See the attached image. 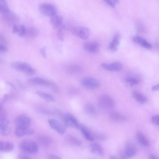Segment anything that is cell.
Returning <instances> with one entry per match:
<instances>
[{
	"label": "cell",
	"instance_id": "cell-7",
	"mask_svg": "<svg viewBox=\"0 0 159 159\" xmlns=\"http://www.w3.org/2000/svg\"><path fill=\"white\" fill-rule=\"evenodd\" d=\"M71 31L74 35L84 40L88 39L90 34L89 29L84 27H73L72 28Z\"/></svg>",
	"mask_w": 159,
	"mask_h": 159
},
{
	"label": "cell",
	"instance_id": "cell-8",
	"mask_svg": "<svg viewBox=\"0 0 159 159\" xmlns=\"http://www.w3.org/2000/svg\"><path fill=\"white\" fill-rule=\"evenodd\" d=\"M31 122L30 118L28 116L24 114L19 115L15 120V124L16 127L24 129L29 128Z\"/></svg>",
	"mask_w": 159,
	"mask_h": 159
},
{
	"label": "cell",
	"instance_id": "cell-1",
	"mask_svg": "<svg viewBox=\"0 0 159 159\" xmlns=\"http://www.w3.org/2000/svg\"><path fill=\"white\" fill-rule=\"evenodd\" d=\"M20 149L27 154H35L38 152V147L36 143L29 139L22 140L19 144Z\"/></svg>",
	"mask_w": 159,
	"mask_h": 159
},
{
	"label": "cell",
	"instance_id": "cell-5",
	"mask_svg": "<svg viewBox=\"0 0 159 159\" xmlns=\"http://www.w3.org/2000/svg\"><path fill=\"white\" fill-rule=\"evenodd\" d=\"M64 124L67 127L78 129L80 125L75 118L71 114L66 113L62 115Z\"/></svg>",
	"mask_w": 159,
	"mask_h": 159
},
{
	"label": "cell",
	"instance_id": "cell-36",
	"mask_svg": "<svg viewBox=\"0 0 159 159\" xmlns=\"http://www.w3.org/2000/svg\"><path fill=\"white\" fill-rule=\"evenodd\" d=\"M109 5L112 7H114L118 2V0H103Z\"/></svg>",
	"mask_w": 159,
	"mask_h": 159
},
{
	"label": "cell",
	"instance_id": "cell-40",
	"mask_svg": "<svg viewBox=\"0 0 159 159\" xmlns=\"http://www.w3.org/2000/svg\"><path fill=\"white\" fill-rule=\"evenodd\" d=\"M40 53L42 56L44 58L46 57V48L45 47L41 48L40 50Z\"/></svg>",
	"mask_w": 159,
	"mask_h": 159
},
{
	"label": "cell",
	"instance_id": "cell-21",
	"mask_svg": "<svg viewBox=\"0 0 159 159\" xmlns=\"http://www.w3.org/2000/svg\"><path fill=\"white\" fill-rule=\"evenodd\" d=\"M120 36L118 33L116 34L109 45V49L112 51H116L119 44Z\"/></svg>",
	"mask_w": 159,
	"mask_h": 159
},
{
	"label": "cell",
	"instance_id": "cell-9",
	"mask_svg": "<svg viewBox=\"0 0 159 159\" xmlns=\"http://www.w3.org/2000/svg\"><path fill=\"white\" fill-rule=\"evenodd\" d=\"M50 127L56 130L61 135L63 134L65 131V125L58 120L54 119H50L48 121Z\"/></svg>",
	"mask_w": 159,
	"mask_h": 159
},
{
	"label": "cell",
	"instance_id": "cell-44",
	"mask_svg": "<svg viewBox=\"0 0 159 159\" xmlns=\"http://www.w3.org/2000/svg\"><path fill=\"white\" fill-rule=\"evenodd\" d=\"M159 84L153 86L152 88V90L154 91H158L159 90Z\"/></svg>",
	"mask_w": 159,
	"mask_h": 159
},
{
	"label": "cell",
	"instance_id": "cell-4",
	"mask_svg": "<svg viewBox=\"0 0 159 159\" xmlns=\"http://www.w3.org/2000/svg\"><path fill=\"white\" fill-rule=\"evenodd\" d=\"M81 84L85 88L90 89H96L100 85L99 81L97 79L91 77H85L81 80Z\"/></svg>",
	"mask_w": 159,
	"mask_h": 159
},
{
	"label": "cell",
	"instance_id": "cell-32",
	"mask_svg": "<svg viewBox=\"0 0 159 159\" xmlns=\"http://www.w3.org/2000/svg\"><path fill=\"white\" fill-rule=\"evenodd\" d=\"M66 139L68 142L72 144L80 146L81 144V142L79 140L71 135L67 136Z\"/></svg>",
	"mask_w": 159,
	"mask_h": 159
},
{
	"label": "cell",
	"instance_id": "cell-30",
	"mask_svg": "<svg viewBox=\"0 0 159 159\" xmlns=\"http://www.w3.org/2000/svg\"><path fill=\"white\" fill-rule=\"evenodd\" d=\"M9 11V7L6 0H0V13L3 14Z\"/></svg>",
	"mask_w": 159,
	"mask_h": 159
},
{
	"label": "cell",
	"instance_id": "cell-22",
	"mask_svg": "<svg viewBox=\"0 0 159 159\" xmlns=\"http://www.w3.org/2000/svg\"><path fill=\"white\" fill-rule=\"evenodd\" d=\"M91 151L92 152L100 156L104 154V151L101 146L96 143H93L90 145Z\"/></svg>",
	"mask_w": 159,
	"mask_h": 159
},
{
	"label": "cell",
	"instance_id": "cell-11",
	"mask_svg": "<svg viewBox=\"0 0 159 159\" xmlns=\"http://www.w3.org/2000/svg\"><path fill=\"white\" fill-rule=\"evenodd\" d=\"M83 48L86 51L92 54L98 53L100 49L99 43L96 41L86 42L84 44Z\"/></svg>",
	"mask_w": 159,
	"mask_h": 159
},
{
	"label": "cell",
	"instance_id": "cell-39",
	"mask_svg": "<svg viewBox=\"0 0 159 159\" xmlns=\"http://www.w3.org/2000/svg\"><path fill=\"white\" fill-rule=\"evenodd\" d=\"M7 51V48L3 44L0 43V52H5Z\"/></svg>",
	"mask_w": 159,
	"mask_h": 159
},
{
	"label": "cell",
	"instance_id": "cell-29",
	"mask_svg": "<svg viewBox=\"0 0 159 159\" xmlns=\"http://www.w3.org/2000/svg\"><path fill=\"white\" fill-rule=\"evenodd\" d=\"M68 71L71 74H78L81 72L82 69L78 65H72L69 66L68 68Z\"/></svg>",
	"mask_w": 159,
	"mask_h": 159
},
{
	"label": "cell",
	"instance_id": "cell-18",
	"mask_svg": "<svg viewBox=\"0 0 159 159\" xmlns=\"http://www.w3.org/2000/svg\"><path fill=\"white\" fill-rule=\"evenodd\" d=\"M14 148V144L11 142L0 141V152H7L11 151Z\"/></svg>",
	"mask_w": 159,
	"mask_h": 159
},
{
	"label": "cell",
	"instance_id": "cell-37",
	"mask_svg": "<svg viewBox=\"0 0 159 159\" xmlns=\"http://www.w3.org/2000/svg\"><path fill=\"white\" fill-rule=\"evenodd\" d=\"M152 122L154 124L158 125H159V116L158 115L153 116L151 118Z\"/></svg>",
	"mask_w": 159,
	"mask_h": 159
},
{
	"label": "cell",
	"instance_id": "cell-33",
	"mask_svg": "<svg viewBox=\"0 0 159 159\" xmlns=\"http://www.w3.org/2000/svg\"><path fill=\"white\" fill-rule=\"evenodd\" d=\"M64 26L63 25L57 29V35L59 39L61 41L64 39Z\"/></svg>",
	"mask_w": 159,
	"mask_h": 159
},
{
	"label": "cell",
	"instance_id": "cell-12",
	"mask_svg": "<svg viewBox=\"0 0 159 159\" xmlns=\"http://www.w3.org/2000/svg\"><path fill=\"white\" fill-rule=\"evenodd\" d=\"M101 66L107 70L114 71H120L123 68L122 64L118 61H116L110 64L103 63L102 64Z\"/></svg>",
	"mask_w": 159,
	"mask_h": 159
},
{
	"label": "cell",
	"instance_id": "cell-28",
	"mask_svg": "<svg viewBox=\"0 0 159 159\" xmlns=\"http://www.w3.org/2000/svg\"><path fill=\"white\" fill-rule=\"evenodd\" d=\"M38 140L40 144L44 146L49 145L52 142L51 139L48 136L44 135L39 136Z\"/></svg>",
	"mask_w": 159,
	"mask_h": 159
},
{
	"label": "cell",
	"instance_id": "cell-25",
	"mask_svg": "<svg viewBox=\"0 0 159 159\" xmlns=\"http://www.w3.org/2000/svg\"><path fill=\"white\" fill-rule=\"evenodd\" d=\"M136 137L138 142L141 145L145 146H148V141L142 133L140 131L137 132L136 134Z\"/></svg>",
	"mask_w": 159,
	"mask_h": 159
},
{
	"label": "cell",
	"instance_id": "cell-42",
	"mask_svg": "<svg viewBox=\"0 0 159 159\" xmlns=\"http://www.w3.org/2000/svg\"><path fill=\"white\" fill-rule=\"evenodd\" d=\"M48 158L50 159H60L61 157H59L54 154H50L48 157Z\"/></svg>",
	"mask_w": 159,
	"mask_h": 159
},
{
	"label": "cell",
	"instance_id": "cell-6",
	"mask_svg": "<svg viewBox=\"0 0 159 159\" xmlns=\"http://www.w3.org/2000/svg\"><path fill=\"white\" fill-rule=\"evenodd\" d=\"M39 10L43 15L50 17L57 14L55 6L50 3H44L40 4Z\"/></svg>",
	"mask_w": 159,
	"mask_h": 159
},
{
	"label": "cell",
	"instance_id": "cell-41",
	"mask_svg": "<svg viewBox=\"0 0 159 159\" xmlns=\"http://www.w3.org/2000/svg\"><path fill=\"white\" fill-rule=\"evenodd\" d=\"M19 26L15 24L13 25L12 28V33L14 34H17L19 30Z\"/></svg>",
	"mask_w": 159,
	"mask_h": 159
},
{
	"label": "cell",
	"instance_id": "cell-10",
	"mask_svg": "<svg viewBox=\"0 0 159 159\" xmlns=\"http://www.w3.org/2000/svg\"><path fill=\"white\" fill-rule=\"evenodd\" d=\"M11 131L9 121L5 118H0V134L7 136L10 134Z\"/></svg>",
	"mask_w": 159,
	"mask_h": 159
},
{
	"label": "cell",
	"instance_id": "cell-3",
	"mask_svg": "<svg viewBox=\"0 0 159 159\" xmlns=\"http://www.w3.org/2000/svg\"><path fill=\"white\" fill-rule=\"evenodd\" d=\"M98 102L99 106L105 109H110L114 106L113 99L110 96L105 94L100 95L98 98Z\"/></svg>",
	"mask_w": 159,
	"mask_h": 159
},
{
	"label": "cell",
	"instance_id": "cell-16",
	"mask_svg": "<svg viewBox=\"0 0 159 159\" xmlns=\"http://www.w3.org/2000/svg\"><path fill=\"white\" fill-rule=\"evenodd\" d=\"M137 150L135 146L131 143H128L126 145L124 154L125 157L131 158L134 156L136 154Z\"/></svg>",
	"mask_w": 159,
	"mask_h": 159
},
{
	"label": "cell",
	"instance_id": "cell-24",
	"mask_svg": "<svg viewBox=\"0 0 159 159\" xmlns=\"http://www.w3.org/2000/svg\"><path fill=\"white\" fill-rule=\"evenodd\" d=\"M84 110L87 114L92 117L97 116V110L94 105L91 103H88L85 105Z\"/></svg>",
	"mask_w": 159,
	"mask_h": 159
},
{
	"label": "cell",
	"instance_id": "cell-19",
	"mask_svg": "<svg viewBox=\"0 0 159 159\" xmlns=\"http://www.w3.org/2000/svg\"><path fill=\"white\" fill-rule=\"evenodd\" d=\"M28 81L31 84L40 85L48 86L50 84V83L48 80L38 77L31 78Z\"/></svg>",
	"mask_w": 159,
	"mask_h": 159
},
{
	"label": "cell",
	"instance_id": "cell-31",
	"mask_svg": "<svg viewBox=\"0 0 159 159\" xmlns=\"http://www.w3.org/2000/svg\"><path fill=\"white\" fill-rule=\"evenodd\" d=\"M28 128L24 129L16 127L14 131L15 134L18 137H21L25 135H26Z\"/></svg>",
	"mask_w": 159,
	"mask_h": 159
},
{
	"label": "cell",
	"instance_id": "cell-35",
	"mask_svg": "<svg viewBox=\"0 0 159 159\" xmlns=\"http://www.w3.org/2000/svg\"><path fill=\"white\" fill-rule=\"evenodd\" d=\"M26 32V28L24 25H21L19 26V30L18 33V35L22 37L25 35Z\"/></svg>",
	"mask_w": 159,
	"mask_h": 159
},
{
	"label": "cell",
	"instance_id": "cell-20",
	"mask_svg": "<svg viewBox=\"0 0 159 159\" xmlns=\"http://www.w3.org/2000/svg\"><path fill=\"white\" fill-rule=\"evenodd\" d=\"M79 128L86 139L90 141H94V138L93 135L85 126L83 125H80Z\"/></svg>",
	"mask_w": 159,
	"mask_h": 159
},
{
	"label": "cell",
	"instance_id": "cell-13",
	"mask_svg": "<svg viewBox=\"0 0 159 159\" xmlns=\"http://www.w3.org/2000/svg\"><path fill=\"white\" fill-rule=\"evenodd\" d=\"M63 18L62 16L57 14L50 17V23L52 26L55 29H57L62 26Z\"/></svg>",
	"mask_w": 159,
	"mask_h": 159
},
{
	"label": "cell",
	"instance_id": "cell-17",
	"mask_svg": "<svg viewBox=\"0 0 159 159\" xmlns=\"http://www.w3.org/2000/svg\"><path fill=\"white\" fill-rule=\"evenodd\" d=\"M109 118L111 121L115 122H121L125 121L126 119V117L122 114L117 112L111 113Z\"/></svg>",
	"mask_w": 159,
	"mask_h": 159
},
{
	"label": "cell",
	"instance_id": "cell-43",
	"mask_svg": "<svg viewBox=\"0 0 159 159\" xmlns=\"http://www.w3.org/2000/svg\"><path fill=\"white\" fill-rule=\"evenodd\" d=\"M0 41L2 43L5 44L6 43V39L4 37L2 34H0Z\"/></svg>",
	"mask_w": 159,
	"mask_h": 159
},
{
	"label": "cell",
	"instance_id": "cell-45",
	"mask_svg": "<svg viewBox=\"0 0 159 159\" xmlns=\"http://www.w3.org/2000/svg\"><path fill=\"white\" fill-rule=\"evenodd\" d=\"M148 157L149 159H158L157 157L156 156L153 154H150L148 156Z\"/></svg>",
	"mask_w": 159,
	"mask_h": 159
},
{
	"label": "cell",
	"instance_id": "cell-38",
	"mask_svg": "<svg viewBox=\"0 0 159 159\" xmlns=\"http://www.w3.org/2000/svg\"><path fill=\"white\" fill-rule=\"evenodd\" d=\"M19 158L20 159H30V158L28 155L24 152L20 153L18 156Z\"/></svg>",
	"mask_w": 159,
	"mask_h": 159
},
{
	"label": "cell",
	"instance_id": "cell-2",
	"mask_svg": "<svg viewBox=\"0 0 159 159\" xmlns=\"http://www.w3.org/2000/svg\"><path fill=\"white\" fill-rule=\"evenodd\" d=\"M13 69L29 75H32L35 73V70L28 63L22 61H15L11 64Z\"/></svg>",
	"mask_w": 159,
	"mask_h": 159
},
{
	"label": "cell",
	"instance_id": "cell-27",
	"mask_svg": "<svg viewBox=\"0 0 159 159\" xmlns=\"http://www.w3.org/2000/svg\"><path fill=\"white\" fill-rule=\"evenodd\" d=\"M36 93L41 98L46 101L52 102L55 101L53 97L47 93L41 91H37Z\"/></svg>",
	"mask_w": 159,
	"mask_h": 159
},
{
	"label": "cell",
	"instance_id": "cell-26",
	"mask_svg": "<svg viewBox=\"0 0 159 159\" xmlns=\"http://www.w3.org/2000/svg\"><path fill=\"white\" fill-rule=\"evenodd\" d=\"M39 30L36 27H31L26 29L25 35L31 38H36L39 34Z\"/></svg>",
	"mask_w": 159,
	"mask_h": 159
},
{
	"label": "cell",
	"instance_id": "cell-15",
	"mask_svg": "<svg viewBox=\"0 0 159 159\" xmlns=\"http://www.w3.org/2000/svg\"><path fill=\"white\" fill-rule=\"evenodd\" d=\"M4 20L8 24H15L18 20L17 16L13 12L10 11L3 14Z\"/></svg>",
	"mask_w": 159,
	"mask_h": 159
},
{
	"label": "cell",
	"instance_id": "cell-14",
	"mask_svg": "<svg viewBox=\"0 0 159 159\" xmlns=\"http://www.w3.org/2000/svg\"><path fill=\"white\" fill-rule=\"evenodd\" d=\"M132 40L134 43L141 45L147 49H150L152 48L151 44L140 36H135L133 37Z\"/></svg>",
	"mask_w": 159,
	"mask_h": 159
},
{
	"label": "cell",
	"instance_id": "cell-23",
	"mask_svg": "<svg viewBox=\"0 0 159 159\" xmlns=\"http://www.w3.org/2000/svg\"><path fill=\"white\" fill-rule=\"evenodd\" d=\"M132 96L134 98L141 104H144L148 101L147 97L141 93L137 91H134Z\"/></svg>",
	"mask_w": 159,
	"mask_h": 159
},
{
	"label": "cell",
	"instance_id": "cell-34",
	"mask_svg": "<svg viewBox=\"0 0 159 159\" xmlns=\"http://www.w3.org/2000/svg\"><path fill=\"white\" fill-rule=\"evenodd\" d=\"M126 81L131 85H135L138 84L139 80L137 79L132 77H129L126 78Z\"/></svg>",
	"mask_w": 159,
	"mask_h": 159
}]
</instances>
